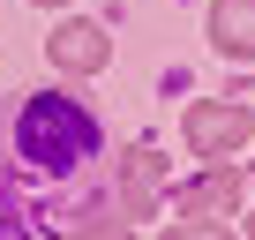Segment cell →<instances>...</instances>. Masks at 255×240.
<instances>
[{
    "instance_id": "30bf717a",
    "label": "cell",
    "mask_w": 255,
    "mask_h": 240,
    "mask_svg": "<svg viewBox=\"0 0 255 240\" xmlns=\"http://www.w3.org/2000/svg\"><path fill=\"white\" fill-rule=\"evenodd\" d=\"M248 225H255V218H248Z\"/></svg>"
},
{
    "instance_id": "52a82bcc",
    "label": "cell",
    "mask_w": 255,
    "mask_h": 240,
    "mask_svg": "<svg viewBox=\"0 0 255 240\" xmlns=\"http://www.w3.org/2000/svg\"><path fill=\"white\" fill-rule=\"evenodd\" d=\"M165 240H233V233H225L218 218H188V225H173Z\"/></svg>"
},
{
    "instance_id": "9c48e42d",
    "label": "cell",
    "mask_w": 255,
    "mask_h": 240,
    "mask_svg": "<svg viewBox=\"0 0 255 240\" xmlns=\"http://www.w3.org/2000/svg\"><path fill=\"white\" fill-rule=\"evenodd\" d=\"M38 8H60V0H38Z\"/></svg>"
},
{
    "instance_id": "277c9868",
    "label": "cell",
    "mask_w": 255,
    "mask_h": 240,
    "mask_svg": "<svg viewBox=\"0 0 255 240\" xmlns=\"http://www.w3.org/2000/svg\"><path fill=\"white\" fill-rule=\"evenodd\" d=\"M158 180H165V158L143 143V150H128V165H120V195H128V218H150L158 210Z\"/></svg>"
},
{
    "instance_id": "3957f363",
    "label": "cell",
    "mask_w": 255,
    "mask_h": 240,
    "mask_svg": "<svg viewBox=\"0 0 255 240\" xmlns=\"http://www.w3.org/2000/svg\"><path fill=\"white\" fill-rule=\"evenodd\" d=\"M45 53H53L60 68H75V75H98L113 45H105V30H90V23H60V30L45 38Z\"/></svg>"
},
{
    "instance_id": "7a4b0ae2",
    "label": "cell",
    "mask_w": 255,
    "mask_h": 240,
    "mask_svg": "<svg viewBox=\"0 0 255 240\" xmlns=\"http://www.w3.org/2000/svg\"><path fill=\"white\" fill-rule=\"evenodd\" d=\"M188 150L195 158H225V150H240L248 135H255V113L248 105H188Z\"/></svg>"
},
{
    "instance_id": "6da1fadb",
    "label": "cell",
    "mask_w": 255,
    "mask_h": 240,
    "mask_svg": "<svg viewBox=\"0 0 255 240\" xmlns=\"http://www.w3.org/2000/svg\"><path fill=\"white\" fill-rule=\"evenodd\" d=\"M15 150H23L30 165H45V173H68V165H83V158L98 150V120H90L83 98L38 90V98L23 105V120H15Z\"/></svg>"
},
{
    "instance_id": "ba28073f",
    "label": "cell",
    "mask_w": 255,
    "mask_h": 240,
    "mask_svg": "<svg viewBox=\"0 0 255 240\" xmlns=\"http://www.w3.org/2000/svg\"><path fill=\"white\" fill-rule=\"evenodd\" d=\"M83 240H128V218H98V225H90Z\"/></svg>"
},
{
    "instance_id": "5b68a950",
    "label": "cell",
    "mask_w": 255,
    "mask_h": 240,
    "mask_svg": "<svg viewBox=\"0 0 255 240\" xmlns=\"http://www.w3.org/2000/svg\"><path fill=\"white\" fill-rule=\"evenodd\" d=\"M210 38L233 60H255V0H210Z\"/></svg>"
},
{
    "instance_id": "8992f818",
    "label": "cell",
    "mask_w": 255,
    "mask_h": 240,
    "mask_svg": "<svg viewBox=\"0 0 255 240\" xmlns=\"http://www.w3.org/2000/svg\"><path fill=\"white\" fill-rule=\"evenodd\" d=\"M225 210H240V173H203L188 195H180V218H225Z\"/></svg>"
}]
</instances>
